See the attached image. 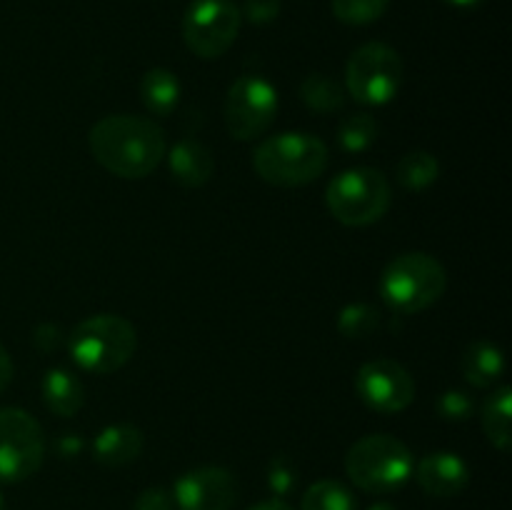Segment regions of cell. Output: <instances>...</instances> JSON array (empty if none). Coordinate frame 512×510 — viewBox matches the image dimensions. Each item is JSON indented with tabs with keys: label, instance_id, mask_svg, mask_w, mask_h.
<instances>
[{
	"label": "cell",
	"instance_id": "obj_1",
	"mask_svg": "<svg viewBox=\"0 0 512 510\" xmlns=\"http://www.w3.org/2000/svg\"><path fill=\"white\" fill-rule=\"evenodd\" d=\"M88 148L95 163L125 180L153 173L168 153L163 128L143 115H105L90 128Z\"/></svg>",
	"mask_w": 512,
	"mask_h": 510
},
{
	"label": "cell",
	"instance_id": "obj_2",
	"mask_svg": "<svg viewBox=\"0 0 512 510\" xmlns=\"http://www.w3.org/2000/svg\"><path fill=\"white\" fill-rule=\"evenodd\" d=\"M328 145L310 133H278L265 138L253 153V168L265 183L303 188L328 168Z\"/></svg>",
	"mask_w": 512,
	"mask_h": 510
},
{
	"label": "cell",
	"instance_id": "obj_3",
	"mask_svg": "<svg viewBox=\"0 0 512 510\" xmlns=\"http://www.w3.org/2000/svg\"><path fill=\"white\" fill-rule=\"evenodd\" d=\"M448 288V273L438 258L420 250L400 253L380 275L385 305L400 315H415L438 303Z\"/></svg>",
	"mask_w": 512,
	"mask_h": 510
},
{
	"label": "cell",
	"instance_id": "obj_4",
	"mask_svg": "<svg viewBox=\"0 0 512 510\" xmlns=\"http://www.w3.org/2000/svg\"><path fill=\"white\" fill-rule=\"evenodd\" d=\"M68 348L78 368L108 375L123 368L138 348V333L123 315L98 313L80 320L68 338Z\"/></svg>",
	"mask_w": 512,
	"mask_h": 510
},
{
	"label": "cell",
	"instance_id": "obj_5",
	"mask_svg": "<svg viewBox=\"0 0 512 510\" xmlns=\"http://www.w3.org/2000/svg\"><path fill=\"white\" fill-rule=\"evenodd\" d=\"M413 453L403 440L388 433H373L350 445L345 473L355 488L383 495L403 488L413 475Z\"/></svg>",
	"mask_w": 512,
	"mask_h": 510
},
{
	"label": "cell",
	"instance_id": "obj_6",
	"mask_svg": "<svg viewBox=\"0 0 512 510\" xmlns=\"http://www.w3.org/2000/svg\"><path fill=\"white\" fill-rule=\"evenodd\" d=\"M393 203L390 183L383 170L358 165L335 175L325 190V205L338 223L350 228L373 225Z\"/></svg>",
	"mask_w": 512,
	"mask_h": 510
},
{
	"label": "cell",
	"instance_id": "obj_7",
	"mask_svg": "<svg viewBox=\"0 0 512 510\" xmlns=\"http://www.w3.org/2000/svg\"><path fill=\"white\" fill-rule=\"evenodd\" d=\"M403 85V58L385 43H365L345 65V93L360 105H385Z\"/></svg>",
	"mask_w": 512,
	"mask_h": 510
},
{
	"label": "cell",
	"instance_id": "obj_8",
	"mask_svg": "<svg viewBox=\"0 0 512 510\" xmlns=\"http://www.w3.org/2000/svg\"><path fill=\"white\" fill-rule=\"evenodd\" d=\"M45 460V435L23 408H0V483L33 478Z\"/></svg>",
	"mask_w": 512,
	"mask_h": 510
},
{
	"label": "cell",
	"instance_id": "obj_9",
	"mask_svg": "<svg viewBox=\"0 0 512 510\" xmlns=\"http://www.w3.org/2000/svg\"><path fill=\"white\" fill-rule=\"evenodd\" d=\"M240 23L243 15L233 0H195L183 18L185 45L203 60L220 58L233 48Z\"/></svg>",
	"mask_w": 512,
	"mask_h": 510
},
{
	"label": "cell",
	"instance_id": "obj_10",
	"mask_svg": "<svg viewBox=\"0 0 512 510\" xmlns=\"http://www.w3.org/2000/svg\"><path fill=\"white\" fill-rule=\"evenodd\" d=\"M225 128L235 140H255L268 133L278 115V90L260 75L235 80L225 98Z\"/></svg>",
	"mask_w": 512,
	"mask_h": 510
},
{
	"label": "cell",
	"instance_id": "obj_11",
	"mask_svg": "<svg viewBox=\"0 0 512 510\" xmlns=\"http://www.w3.org/2000/svg\"><path fill=\"white\" fill-rule=\"evenodd\" d=\"M355 390L370 410L383 415L403 413L415 400V380L405 365L390 358H375L360 365Z\"/></svg>",
	"mask_w": 512,
	"mask_h": 510
},
{
	"label": "cell",
	"instance_id": "obj_12",
	"mask_svg": "<svg viewBox=\"0 0 512 510\" xmlns=\"http://www.w3.org/2000/svg\"><path fill=\"white\" fill-rule=\"evenodd\" d=\"M173 503L178 510H233L238 503V480L228 468L200 465L175 480Z\"/></svg>",
	"mask_w": 512,
	"mask_h": 510
},
{
	"label": "cell",
	"instance_id": "obj_13",
	"mask_svg": "<svg viewBox=\"0 0 512 510\" xmlns=\"http://www.w3.org/2000/svg\"><path fill=\"white\" fill-rule=\"evenodd\" d=\"M415 480L433 498H455L470 483V468L458 453L435 450L415 465Z\"/></svg>",
	"mask_w": 512,
	"mask_h": 510
},
{
	"label": "cell",
	"instance_id": "obj_14",
	"mask_svg": "<svg viewBox=\"0 0 512 510\" xmlns=\"http://www.w3.org/2000/svg\"><path fill=\"white\" fill-rule=\"evenodd\" d=\"M170 178L183 188H203L215 173V158L200 140L183 138L165 153Z\"/></svg>",
	"mask_w": 512,
	"mask_h": 510
},
{
	"label": "cell",
	"instance_id": "obj_15",
	"mask_svg": "<svg viewBox=\"0 0 512 510\" xmlns=\"http://www.w3.org/2000/svg\"><path fill=\"white\" fill-rule=\"evenodd\" d=\"M145 448V435L133 423H115L100 430L93 440V455L105 468H125L135 463Z\"/></svg>",
	"mask_w": 512,
	"mask_h": 510
},
{
	"label": "cell",
	"instance_id": "obj_16",
	"mask_svg": "<svg viewBox=\"0 0 512 510\" xmlns=\"http://www.w3.org/2000/svg\"><path fill=\"white\" fill-rule=\"evenodd\" d=\"M43 400L50 413L73 418L85 403V388L75 373L65 368H50L43 378Z\"/></svg>",
	"mask_w": 512,
	"mask_h": 510
},
{
	"label": "cell",
	"instance_id": "obj_17",
	"mask_svg": "<svg viewBox=\"0 0 512 510\" xmlns=\"http://www.w3.org/2000/svg\"><path fill=\"white\" fill-rule=\"evenodd\" d=\"M505 373V355L490 340H475L463 353V375L473 388H493Z\"/></svg>",
	"mask_w": 512,
	"mask_h": 510
},
{
	"label": "cell",
	"instance_id": "obj_18",
	"mask_svg": "<svg viewBox=\"0 0 512 510\" xmlns=\"http://www.w3.org/2000/svg\"><path fill=\"white\" fill-rule=\"evenodd\" d=\"M140 98L148 113L168 118L173 110L178 108L180 100V83L175 78L173 70L168 68H153L143 75L140 80Z\"/></svg>",
	"mask_w": 512,
	"mask_h": 510
},
{
	"label": "cell",
	"instance_id": "obj_19",
	"mask_svg": "<svg viewBox=\"0 0 512 510\" xmlns=\"http://www.w3.org/2000/svg\"><path fill=\"white\" fill-rule=\"evenodd\" d=\"M512 388L503 385V388L493 390L483 405V430L488 435L490 443L498 450L508 453L512 443L510 433V418H512Z\"/></svg>",
	"mask_w": 512,
	"mask_h": 510
},
{
	"label": "cell",
	"instance_id": "obj_20",
	"mask_svg": "<svg viewBox=\"0 0 512 510\" xmlns=\"http://www.w3.org/2000/svg\"><path fill=\"white\" fill-rule=\"evenodd\" d=\"M345 95L348 93H345L343 85L323 73H310L300 83V100L305 103V108L320 115L338 113L345 105Z\"/></svg>",
	"mask_w": 512,
	"mask_h": 510
},
{
	"label": "cell",
	"instance_id": "obj_21",
	"mask_svg": "<svg viewBox=\"0 0 512 510\" xmlns=\"http://www.w3.org/2000/svg\"><path fill=\"white\" fill-rule=\"evenodd\" d=\"M440 163L433 153L428 150H413V153L403 155L395 168V180L403 185L405 190H425L438 180Z\"/></svg>",
	"mask_w": 512,
	"mask_h": 510
},
{
	"label": "cell",
	"instance_id": "obj_22",
	"mask_svg": "<svg viewBox=\"0 0 512 510\" xmlns=\"http://www.w3.org/2000/svg\"><path fill=\"white\" fill-rule=\"evenodd\" d=\"M300 510H358V500L340 480H318L303 493Z\"/></svg>",
	"mask_w": 512,
	"mask_h": 510
},
{
	"label": "cell",
	"instance_id": "obj_23",
	"mask_svg": "<svg viewBox=\"0 0 512 510\" xmlns=\"http://www.w3.org/2000/svg\"><path fill=\"white\" fill-rule=\"evenodd\" d=\"M378 140V120L370 113L345 115L338 125V143L348 153H363Z\"/></svg>",
	"mask_w": 512,
	"mask_h": 510
},
{
	"label": "cell",
	"instance_id": "obj_24",
	"mask_svg": "<svg viewBox=\"0 0 512 510\" xmlns=\"http://www.w3.org/2000/svg\"><path fill=\"white\" fill-rule=\"evenodd\" d=\"M380 310L368 303L345 305L338 315V333L348 340H363L378 333Z\"/></svg>",
	"mask_w": 512,
	"mask_h": 510
},
{
	"label": "cell",
	"instance_id": "obj_25",
	"mask_svg": "<svg viewBox=\"0 0 512 510\" xmlns=\"http://www.w3.org/2000/svg\"><path fill=\"white\" fill-rule=\"evenodd\" d=\"M390 0H333V15L345 25H370L388 10Z\"/></svg>",
	"mask_w": 512,
	"mask_h": 510
},
{
	"label": "cell",
	"instance_id": "obj_26",
	"mask_svg": "<svg viewBox=\"0 0 512 510\" xmlns=\"http://www.w3.org/2000/svg\"><path fill=\"white\" fill-rule=\"evenodd\" d=\"M298 485V470L285 455H275L268 465V488L275 498H285Z\"/></svg>",
	"mask_w": 512,
	"mask_h": 510
},
{
	"label": "cell",
	"instance_id": "obj_27",
	"mask_svg": "<svg viewBox=\"0 0 512 510\" xmlns=\"http://www.w3.org/2000/svg\"><path fill=\"white\" fill-rule=\"evenodd\" d=\"M475 400L465 390H445L438 398V413L443 420L450 423H463L473 415Z\"/></svg>",
	"mask_w": 512,
	"mask_h": 510
},
{
	"label": "cell",
	"instance_id": "obj_28",
	"mask_svg": "<svg viewBox=\"0 0 512 510\" xmlns=\"http://www.w3.org/2000/svg\"><path fill=\"white\" fill-rule=\"evenodd\" d=\"M130 510H175L173 493H170L168 488H160V485L145 488L143 493L133 500V508Z\"/></svg>",
	"mask_w": 512,
	"mask_h": 510
},
{
	"label": "cell",
	"instance_id": "obj_29",
	"mask_svg": "<svg viewBox=\"0 0 512 510\" xmlns=\"http://www.w3.org/2000/svg\"><path fill=\"white\" fill-rule=\"evenodd\" d=\"M240 15H245L253 25H268L280 15V0H248Z\"/></svg>",
	"mask_w": 512,
	"mask_h": 510
},
{
	"label": "cell",
	"instance_id": "obj_30",
	"mask_svg": "<svg viewBox=\"0 0 512 510\" xmlns=\"http://www.w3.org/2000/svg\"><path fill=\"white\" fill-rule=\"evenodd\" d=\"M63 330L53 323H43L35 328L33 333V343L40 353H50V350H58L60 343H63Z\"/></svg>",
	"mask_w": 512,
	"mask_h": 510
},
{
	"label": "cell",
	"instance_id": "obj_31",
	"mask_svg": "<svg viewBox=\"0 0 512 510\" xmlns=\"http://www.w3.org/2000/svg\"><path fill=\"white\" fill-rule=\"evenodd\" d=\"M10 380H13V360H10L8 350H5L3 343H0V393L8 390Z\"/></svg>",
	"mask_w": 512,
	"mask_h": 510
},
{
	"label": "cell",
	"instance_id": "obj_32",
	"mask_svg": "<svg viewBox=\"0 0 512 510\" xmlns=\"http://www.w3.org/2000/svg\"><path fill=\"white\" fill-rule=\"evenodd\" d=\"M80 450H83V440H80V435H63V438L58 440V453L63 455V458H75Z\"/></svg>",
	"mask_w": 512,
	"mask_h": 510
},
{
	"label": "cell",
	"instance_id": "obj_33",
	"mask_svg": "<svg viewBox=\"0 0 512 510\" xmlns=\"http://www.w3.org/2000/svg\"><path fill=\"white\" fill-rule=\"evenodd\" d=\"M248 510H293V508H290L283 498H268V500H260V503H255L253 508Z\"/></svg>",
	"mask_w": 512,
	"mask_h": 510
},
{
	"label": "cell",
	"instance_id": "obj_34",
	"mask_svg": "<svg viewBox=\"0 0 512 510\" xmlns=\"http://www.w3.org/2000/svg\"><path fill=\"white\" fill-rule=\"evenodd\" d=\"M443 3L453 5V8H475V5L483 3V0H443Z\"/></svg>",
	"mask_w": 512,
	"mask_h": 510
},
{
	"label": "cell",
	"instance_id": "obj_35",
	"mask_svg": "<svg viewBox=\"0 0 512 510\" xmlns=\"http://www.w3.org/2000/svg\"><path fill=\"white\" fill-rule=\"evenodd\" d=\"M368 510H398V508H395L393 503H375V505H370Z\"/></svg>",
	"mask_w": 512,
	"mask_h": 510
},
{
	"label": "cell",
	"instance_id": "obj_36",
	"mask_svg": "<svg viewBox=\"0 0 512 510\" xmlns=\"http://www.w3.org/2000/svg\"><path fill=\"white\" fill-rule=\"evenodd\" d=\"M0 510H5V498H3V493H0Z\"/></svg>",
	"mask_w": 512,
	"mask_h": 510
}]
</instances>
